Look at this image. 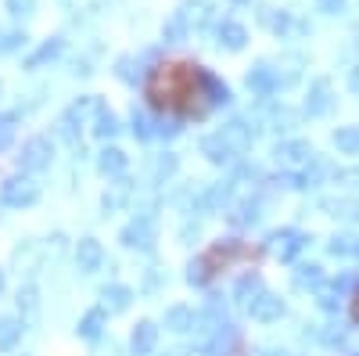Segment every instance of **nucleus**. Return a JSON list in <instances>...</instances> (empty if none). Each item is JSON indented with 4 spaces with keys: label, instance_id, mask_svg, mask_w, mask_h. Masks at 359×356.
Instances as JSON below:
<instances>
[{
    "label": "nucleus",
    "instance_id": "nucleus-17",
    "mask_svg": "<svg viewBox=\"0 0 359 356\" xmlns=\"http://www.w3.org/2000/svg\"><path fill=\"white\" fill-rule=\"evenodd\" d=\"M327 252L341 256V259H359V234H334Z\"/></svg>",
    "mask_w": 359,
    "mask_h": 356
},
{
    "label": "nucleus",
    "instance_id": "nucleus-35",
    "mask_svg": "<svg viewBox=\"0 0 359 356\" xmlns=\"http://www.w3.org/2000/svg\"><path fill=\"white\" fill-rule=\"evenodd\" d=\"M22 44H25L22 33H4V37H0V51H18Z\"/></svg>",
    "mask_w": 359,
    "mask_h": 356
},
{
    "label": "nucleus",
    "instance_id": "nucleus-11",
    "mask_svg": "<svg viewBox=\"0 0 359 356\" xmlns=\"http://www.w3.org/2000/svg\"><path fill=\"white\" fill-rule=\"evenodd\" d=\"M201 155L208 159V162H216V166H223V162H230L237 152L226 144V137L223 133H212V137H205L201 140Z\"/></svg>",
    "mask_w": 359,
    "mask_h": 356
},
{
    "label": "nucleus",
    "instance_id": "nucleus-25",
    "mask_svg": "<svg viewBox=\"0 0 359 356\" xmlns=\"http://www.w3.org/2000/svg\"><path fill=\"white\" fill-rule=\"evenodd\" d=\"M191 33V25H187V18L184 15H180V11H172V18L165 22V29H162V37L169 40V44H180V40H184Z\"/></svg>",
    "mask_w": 359,
    "mask_h": 356
},
{
    "label": "nucleus",
    "instance_id": "nucleus-19",
    "mask_svg": "<svg viewBox=\"0 0 359 356\" xmlns=\"http://www.w3.org/2000/svg\"><path fill=\"white\" fill-rule=\"evenodd\" d=\"M165 328H169V331H191V328H194V310H191V306H172V310H165Z\"/></svg>",
    "mask_w": 359,
    "mask_h": 356
},
{
    "label": "nucleus",
    "instance_id": "nucleus-33",
    "mask_svg": "<svg viewBox=\"0 0 359 356\" xmlns=\"http://www.w3.org/2000/svg\"><path fill=\"white\" fill-rule=\"evenodd\" d=\"M133 133L137 137H151L155 130H151V119H147L144 112H133Z\"/></svg>",
    "mask_w": 359,
    "mask_h": 356
},
{
    "label": "nucleus",
    "instance_id": "nucleus-36",
    "mask_svg": "<svg viewBox=\"0 0 359 356\" xmlns=\"http://www.w3.org/2000/svg\"><path fill=\"white\" fill-rule=\"evenodd\" d=\"M11 137H15V119H11V115H4V119H0V147H4Z\"/></svg>",
    "mask_w": 359,
    "mask_h": 356
},
{
    "label": "nucleus",
    "instance_id": "nucleus-24",
    "mask_svg": "<svg viewBox=\"0 0 359 356\" xmlns=\"http://www.w3.org/2000/svg\"><path fill=\"white\" fill-rule=\"evenodd\" d=\"M323 284V270L316 263H309V266H298V274H294V288H320Z\"/></svg>",
    "mask_w": 359,
    "mask_h": 356
},
{
    "label": "nucleus",
    "instance_id": "nucleus-2",
    "mask_svg": "<svg viewBox=\"0 0 359 356\" xmlns=\"http://www.w3.org/2000/svg\"><path fill=\"white\" fill-rule=\"evenodd\" d=\"M306 249V234L302 230H294V227H287V230H277V234H269V252H273L280 263H291L298 252Z\"/></svg>",
    "mask_w": 359,
    "mask_h": 356
},
{
    "label": "nucleus",
    "instance_id": "nucleus-12",
    "mask_svg": "<svg viewBox=\"0 0 359 356\" xmlns=\"http://www.w3.org/2000/svg\"><path fill=\"white\" fill-rule=\"evenodd\" d=\"M155 345H158V328L151 320H140L133 331V356H151Z\"/></svg>",
    "mask_w": 359,
    "mask_h": 356
},
{
    "label": "nucleus",
    "instance_id": "nucleus-42",
    "mask_svg": "<svg viewBox=\"0 0 359 356\" xmlns=\"http://www.w3.org/2000/svg\"><path fill=\"white\" fill-rule=\"evenodd\" d=\"M355 317H359V306H355Z\"/></svg>",
    "mask_w": 359,
    "mask_h": 356
},
{
    "label": "nucleus",
    "instance_id": "nucleus-10",
    "mask_svg": "<svg viewBox=\"0 0 359 356\" xmlns=\"http://www.w3.org/2000/svg\"><path fill=\"white\" fill-rule=\"evenodd\" d=\"M216 37H219V47H226V51H241L245 40H248V29H245L241 22H233V18H223L219 29H216Z\"/></svg>",
    "mask_w": 359,
    "mask_h": 356
},
{
    "label": "nucleus",
    "instance_id": "nucleus-4",
    "mask_svg": "<svg viewBox=\"0 0 359 356\" xmlns=\"http://www.w3.org/2000/svg\"><path fill=\"white\" fill-rule=\"evenodd\" d=\"M0 198H4V205H15V209H18V205H33L40 198V184L36 180H22V176H18V180L4 184Z\"/></svg>",
    "mask_w": 359,
    "mask_h": 356
},
{
    "label": "nucleus",
    "instance_id": "nucleus-29",
    "mask_svg": "<svg viewBox=\"0 0 359 356\" xmlns=\"http://www.w3.org/2000/svg\"><path fill=\"white\" fill-rule=\"evenodd\" d=\"M101 324H104V310L86 313V317L79 320V335H86V338H97V335H101Z\"/></svg>",
    "mask_w": 359,
    "mask_h": 356
},
{
    "label": "nucleus",
    "instance_id": "nucleus-13",
    "mask_svg": "<svg viewBox=\"0 0 359 356\" xmlns=\"http://www.w3.org/2000/svg\"><path fill=\"white\" fill-rule=\"evenodd\" d=\"M248 310H252V317H255V320L269 324V320H277V317L284 313V303L277 299L273 291H262V295H259V299H255V303H252Z\"/></svg>",
    "mask_w": 359,
    "mask_h": 356
},
{
    "label": "nucleus",
    "instance_id": "nucleus-22",
    "mask_svg": "<svg viewBox=\"0 0 359 356\" xmlns=\"http://www.w3.org/2000/svg\"><path fill=\"white\" fill-rule=\"evenodd\" d=\"M94 112H101V105L94 101V98H79L72 108H69V115H65V123L72 126V123H86V119L90 115H94Z\"/></svg>",
    "mask_w": 359,
    "mask_h": 356
},
{
    "label": "nucleus",
    "instance_id": "nucleus-3",
    "mask_svg": "<svg viewBox=\"0 0 359 356\" xmlns=\"http://www.w3.org/2000/svg\"><path fill=\"white\" fill-rule=\"evenodd\" d=\"M273 155H277V162H280V166L298 169V166H309L316 152H313V147H309L306 140H280Z\"/></svg>",
    "mask_w": 359,
    "mask_h": 356
},
{
    "label": "nucleus",
    "instance_id": "nucleus-18",
    "mask_svg": "<svg viewBox=\"0 0 359 356\" xmlns=\"http://www.w3.org/2000/svg\"><path fill=\"white\" fill-rule=\"evenodd\" d=\"M219 133L226 137V144L233 147V152H245V147H252V126H245V123H226Z\"/></svg>",
    "mask_w": 359,
    "mask_h": 356
},
{
    "label": "nucleus",
    "instance_id": "nucleus-28",
    "mask_svg": "<svg viewBox=\"0 0 359 356\" xmlns=\"http://www.w3.org/2000/svg\"><path fill=\"white\" fill-rule=\"evenodd\" d=\"M22 338V324L0 317V349H15V342Z\"/></svg>",
    "mask_w": 359,
    "mask_h": 356
},
{
    "label": "nucleus",
    "instance_id": "nucleus-8",
    "mask_svg": "<svg viewBox=\"0 0 359 356\" xmlns=\"http://www.w3.org/2000/svg\"><path fill=\"white\" fill-rule=\"evenodd\" d=\"M280 86V79H277V69L273 65H266V62H259L252 72H248V91H255V94H273Z\"/></svg>",
    "mask_w": 359,
    "mask_h": 356
},
{
    "label": "nucleus",
    "instance_id": "nucleus-20",
    "mask_svg": "<svg viewBox=\"0 0 359 356\" xmlns=\"http://www.w3.org/2000/svg\"><path fill=\"white\" fill-rule=\"evenodd\" d=\"M323 209L331 213L334 220H348V223L359 220V202H352V198H334V202H327Z\"/></svg>",
    "mask_w": 359,
    "mask_h": 356
},
{
    "label": "nucleus",
    "instance_id": "nucleus-7",
    "mask_svg": "<svg viewBox=\"0 0 359 356\" xmlns=\"http://www.w3.org/2000/svg\"><path fill=\"white\" fill-rule=\"evenodd\" d=\"M334 108V91H331V83L327 79H316L313 86H309V101H306V112L316 119V115H327Z\"/></svg>",
    "mask_w": 359,
    "mask_h": 356
},
{
    "label": "nucleus",
    "instance_id": "nucleus-23",
    "mask_svg": "<svg viewBox=\"0 0 359 356\" xmlns=\"http://www.w3.org/2000/svg\"><path fill=\"white\" fill-rule=\"evenodd\" d=\"M97 169L101 173H123L126 169V155L123 152H118V147H104V152H101V159H97Z\"/></svg>",
    "mask_w": 359,
    "mask_h": 356
},
{
    "label": "nucleus",
    "instance_id": "nucleus-16",
    "mask_svg": "<svg viewBox=\"0 0 359 356\" xmlns=\"http://www.w3.org/2000/svg\"><path fill=\"white\" fill-rule=\"evenodd\" d=\"M180 15L187 18L191 29H201L208 22V15H212V8H208V0H184V4H180Z\"/></svg>",
    "mask_w": 359,
    "mask_h": 356
},
{
    "label": "nucleus",
    "instance_id": "nucleus-21",
    "mask_svg": "<svg viewBox=\"0 0 359 356\" xmlns=\"http://www.w3.org/2000/svg\"><path fill=\"white\" fill-rule=\"evenodd\" d=\"M331 140L341 155H359V126H341Z\"/></svg>",
    "mask_w": 359,
    "mask_h": 356
},
{
    "label": "nucleus",
    "instance_id": "nucleus-5",
    "mask_svg": "<svg viewBox=\"0 0 359 356\" xmlns=\"http://www.w3.org/2000/svg\"><path fill=\"white\" fill-rule=\"evenodd\" d=\"M50 140L47 137H33V140H25V147H22V169H47L50 166Z\"/></svg>",
    "mask_w": 359,
    "mask_h": 356
},
{
    "label": "nucleus",
    "instance_id": "nucleus-6",
    "mask_svg": "<svg viewBox=\"0 0 359 356\" xmlns=\"http://www.w3.org/2000/svg\"><path fill=\"white\" fill-rule=\"evenodd\" d=\"M123 242H126L130 249H151V242H155V223H151V216H137L133 223H126Z\"/></svg>",
    "mask_w": 359,
    "mask_h": 356
},
{
    "label": "nucleus",
    "instance_id": "nucleus-41",
    "mask_svg": "<svg viewBox=\"0 0 359 356\" xmlns=\"http://www.w3.org/2000/svg\"><path fill=\"white\" fill-rule=\"evenodd\" d=\"M0 288H4V277H0Z\"/></svg>",
    "mask_w": 359,
    "mask_h": 356
},
{
    "label": "nucleus",
    "instance_id": "nucleus-39",
    "mask_svg": "<svg viewBox=\"0 0 359 356\" xmlns=\"http://www.w3.org/2000/svg\"><path fill=\"white\" fill-rule=\"evenodd\" d=\"M316 4H320V11H327V15L345 11V0H316Z\"/></svg>",
    "mask_w": 359,
    "mask_h": 356
},
{
    "label": "nucleus",
    "instance_id": "nucleus-9",
    "mask_svg": "<svg viewBox=\"0 0 359 356\" xmlns=\"http://www.w3.org/2000/svg\"><path fill=\"white\" fill-rule=\"evenodd\" d=\"M76 263H79V270H83V274H94L97 266L104 263V249H101V242H94V237H83L79 249H76Z\"/></svg>",
    "mask_w": 359,
    "mask_h": 356
},
{
    "label": "nucleus",
    "instance_id": "nucleus-32",
    "mask_svg": "<svg viewBox=\"0 0 359 356\" xmlns=\"http://www.w3.org/2000/svg\"><path fill=\"white\" fill-rule=\"evenodd\" d=\"M172 173H176V155H162L155 162V176H158V180H165V176H172Z\"/></svg>",
    "mask_w": 359,
    "mask_h": 356
},
{
    "label": "nucleus",
    "instance_id": "nucleus-30",
    "mask_svg": "<svg viewBox=\"0 0 359 356\" xmlns=\"http://www.w3.org/2000/svg\"><path fill=\"white\" fill-rule=\"evenodd\" d=\"M8 11L15 18H29V15L36 11V0H8Z\"/></svg>",
    "mask_w": 359,
    "mask_h": 356
},
{
    "label": "nucleus",
    "instance_id": "nucleus-38",
    "mask_svg": "<svg viewBox=\"0 0 359 356\" xmlns=\"http://www.w3.org/2000/svg\"><path fill=\"white\" fill-rule=\"evenodd\" d=\"M338 180H345V187H359V169H338Z\"/></svg>",
    "mask_w": 359,
    "mask_h": 356
},
{
    "label": "nucleus",
    "instance_id": "nucleus-14",
    "mask_svg": "<svg viewBox=\"0 0 359 356\" xmlns=\"http://www.w3.org/2000/svg\"><path fill=\"white\" fill-rule=\"evenodd\" d=\"M302 65H306V58L298 54V51L280 54V62H277V79H280V86H287V83H294L298 76H302Z\"/></svg>",
    "mask_w": 359,
    "mask_h": 356
},
{
    "label": "nucleus",
    "instance_id": "nucleus-40",
    "mask_svg": "<svg viewBox=\"0 0 359 356\" xmlns=\"http://www.w3.org/2000/svg\"><path fill=\"white\" fill-rule=\"evenodd\" d=\"M352 86H355V91H359V65H355V72H352Z\"/></svg>",
    "mask_w": 359,
    "mask_h": 356
},
{
    "label": "nucleus",
    "instance_id": "nucleus-34",
    "mask_svg": "<svg viewBox=\"0 0 359 356\" xmlns=\"http://www.w3.org/2000/svg\"><path fill=\"white\" fill-rule=\"evenodd\" d=\"M18 306H25V313H36V310H40V303H36V288L18 291Z\"/></svg>",
    "mask_w": 359,
    "mask_h": 356
},
{
    "label": "nucleus",
    "instance_id": "nucleus-37",
    "mask_svg": "<svg viewBox=\"0 0 359 356\" xmlns=\"http://www.w3.org/2000/svg\"><path fill=\"white\" fill-rule=\"evenodd\" d=\"M57 51H62V44H57V40H54V44H47V47H43V51H40V54H36V58H33V62H29V65H33V69H36L40 62H47V58H54Z\"/></svg>",
    "mask_w": 359,
    "mask_h": 356
},
{
    "label": "nucleus",
    "instance_id": "nucleus-31",
    "mask_svg": "<svg viewBox=\"0 0 359 356\" xmlns=\"http://www.w3.org/2000/svg\"><path fill=\"white\" fill-rule=\"evenodd\" d=\"M115 130H118L115 115H111V112H97V133H101V137H111Z\"/></svg>",
    "mask_w": 359,
    "mask_h": 356
},
{
    "label": "nucleus",
    "instance_id": "nucleus-15",
    "mask_svg": "<svg viewBox=\"0 0 359 356\" xmlns=\"http://www.w3.org/2000/svg\"><path fill=\"white\" fill-rule=\"evenodd\" d=\"M101 299H104V310H108V313H123V310L133 303V291H130L126 284H111V288H104Z\"/></svg>",
    "mask_w": 359,
    "mask_h": 356
},
{
    "label": "nucleus",
    "instance_id": "nucleus-1",
    "mask_svg": "<svg viewBox=\"0 0 359 356\" xmlns=\"http://www.w3.org/2000/svg\"><path fill=\"white\" fill-rule=\"evenodd\" d=\"M194 79H198V76H194ZM194 79L184 72V65H162V69L155 72V79H151V98H155V105H172V101H180V98H187L191 86H194Z\"/></svg>",
    "mask_w": 359,
    "mask_h": 356
},
{
    "label": "nucleus",
    "instance_id": "nucleus-27",
    "mask_svg": "<svg viewBox=\"0 0 359 356\" xmlns=\"http://www.w3.org/2000/svg\"><path fill=\"white\" fill-rule=\"evenodd\" d=\"M262 291H266V288H262V281H259V277H241V284H237V303L252 306Z\"/></svg>",
    "mask_w": 359,
    "mask_h": 356
},
{
    "label": "nucleus",
    "instance_id": "nucleus-26",
    "mask_svg": "<svg viewBox=\"0 0 359 356\" xmlns=\"http://www.w3.org/2000/svg\"><path fill=\"white\" fill-rule=\"evenodd\" d=\"M201 86H205V98L212 101V105H219V101L226 105V101H230V91H226V83H219L216 76H208V72H205V76H201Z\"/></svg>",
    "mask_w": 359,
    "mask_h": 356
}]
</instances>
